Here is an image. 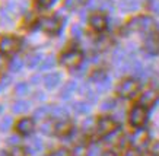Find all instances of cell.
<instances>
[{
	"mask_svg": "<svg viewBox=\"0 0 159 156\" xmlns=\"http://www.w3.org/2000/svg\"><path fill=\"white\" fill-rule=\"evenodd\" d=\"M155 28H156V24L150 16H137L127 24L129 31H140V32H146V34L153 32Z\"/></svg>",
	"mask_w": 159,
	"mask_h": 156,
	"instance_id": "1",
	"label": "cell"
},
{
	"mask_svg": "<svg viewBox=\"0 0 159 156\" xmlns=\"http://www.w3.org/2000/svg\"><path fill=\"white\" fill-rule=\"evenodd\" d=\"M38 26L47 34L57 35L61 31L63 20L60 18H57V16H45V18H41L38 20Z\"/></svg>",
	"mask_w": 159,
	"mask_h": 156,
	"instance_id": "2",
	"label": "cell"
},
{
	"mask_svg": "<svg viewBox=\"0 0 159 156\" xmlns=\"http://www.w3.org/2000/svg\"><path fill=\"white\" fill-rule=\"evenodd\" d=\"M139 88H140L139 80H136V79H125V80H123L118 85L117 93L121 98H131V96H134V93H137Z\"/></svg>",
	"mask_w": 159,
	"mask_h": 156,
	"instance_id": "3",
	"label": "cell"
},
{
	"mask_svg": "<svg viewBox=\"0 0 159 156\" xmlns=\"http://www.w3.org/2000/svg\"><path fill=\"white\" fill-rule=\"evenodd\" d=\"M129 120H130V124L133 127L142 128L146 124V121H148V111H146V108L142 107V105L133 107L130 111V115H129Z\"/></svg>",
	"mask_w": 159,
	"mask_h": 156,
	"instance_id": "4",
	"label": "cell"
},
{
	"mask_svg": "<svg viewBox=\"0 0 159 156\" xmlns=\"http://www.w3.org/2000/svg\"><path fill=\"white\" fill-rule=\"evenodd\" d=\"M83 54L79 50H70L67 53H64L60 59V63L67 69H77L82 64Z\"/></svg>",
	"mask_w": 159,
	"mask_h": 156,
	"instance_id": "5",
	"label": "cell"
},
{
	"mask_svg": "<svg viewBox=\"0 0 159 156\" xmlns=\"http://www.w3.org/2000/svg\"><path fill=\"white\" fill-rule=\"evenodd\" d=\"M22 47V39L18 37H3L0 39V50L3 54H15Z\"/></svg>",
	"mask_w": 159,
	"mask_h": 156,
	"instance_id": "6",
	"label": "cell"
},
{
	"mask_svg": "<svg viewBox=\"0 0 159 156\" xmlns=\"http://www.w3.org/2000/svg\"><path fill=\"white\" fill-rule=\"evenodd\" d=\"M117 128H118V127H117L116 120L111 117H102L101 120L97 123V133L101 137L110 136L111 133H114Z\"/></svg>",
	"mask_w": 159,
	"mask_h": 156,
	"instance_id": "7",
	"label": "cell"
},
{
	"mask_svg": "<svg viewBox=\"0 0 159 156\" xmlns=\"http://www.w3.org/2000/svg\"><path fill=\"white\" fill-rule=\"evenodd\" d=\"M145 50L146 53L152 54V56H155V54L159 53V32H150V34H148V37H146L145 39Z\"/></svg>",
	"mask_w": 159,
	"mask_h": 156,
	"instance_id": "8",
	"label": "cell"
},
{
	"mask_svg": "<svg viewBox=\"0 0 159 156\" xmlns=\"http://www.w3.org/2000/svg\"><path fill=\"white\" fill-rule=\"evenodd\" d=\"M158 98H159V93L155 89H148V91H145V92L142 93L139 102L142 107H152L158 101Z\"/></svg>",
	"mask_w": 159,
	"mask_h": 156,
	"instance_id": "9",
	"label": "cell"
},
{
	"mask_svg": "<svg viewBox=\"0 0 159 156\" xmlns=\"http://www.w3.org/2000/svg\"><path fill=\"white\" fill-rule=\"evenodd\" d=\"M130 143L134 147H142L148 143V131L143 128H139L137 131H134L130 137Z\"/></svg>",
	"mask_w": 159,
	"mask_h": 156,
	"instance_id": "10",
	"label": "cell"
},
{
	"mask_svg": "<svg viewBox=\"0 0 159 156\" xmlns=\"http://www.w3.org/2000/svg\"><path fill=\"white\" fill-rule=\"evenodd\" d=\"M73 133V124L69 120H61L56 124V134L60 137H69Z\"/></svg>",
	"mask_w": 159,
	"mask_h": 156,
	"instance_id": "11",
	"label": "cell"
},
{
	"mask_svg": "<svg viewBox=\"0 0 159 156\" xmlns=\"http://www.w3.org/2000/svg\"><path fill=\"white\" fill-rule=\"evenodd\" d=\"M16 130L22 136H28L34 131V120L32 118H22L18 124H16Z\"/></svg>",
	"mask_w": 159,
	"mask_h": 156,
	"instance_id": "12",
	"label": "cell"
},
{
	"mask_svg": "<svg viewBox=\"0 0 159 156\" xmlns=\"http://www.w3.org/2000/svg\"><path fill=\"white\" fill-rule=\"evenodd\" d=\"M89 24L93 29L97 31V32H101L107 28V25H108V20L104 15H93L91 16V19H89Z\"/></svg>",
	"mask_w": 159,
	"mask_h": 156,
	"instance_id": "13",
	"label": "cell"
},
{
	"mask_svg": "<svg viewBox=\"0 0 159 156\" xmlns=\"http://www.w3.org/2000/svg\"><path fill=\"white\" fill-rule=\"evenodd\" d=\"M61 82V76L58 73H48L44 76V86L47 89H54Z\"/></svg>",
	"mask_w": 159,
	"mask_h": 156,
	"instance_id": "14",
	"label": "cell"
},
{
	"mask_svg": "<svg viewBox=\"0 0 159 156\" xmlns=\"http://www.w3.org/2000/svg\"><path fill=\"white\" fill-rule=\"evenodd\" d=\"M76 89H77V83L75 82V80H70V82H67L61 88V91H60V98H61V99H69Z\"/></svg>",
	"mask_w": 159,
	"mask_h": 156,
	"instance_id": "15",
	"label": "cell"
},
{
	"mask_svg": "<svg viewBox=\"0 0 159 156\" xmlns=\"http://www.w3.org/2000/svg\"><path fill=\"white\" fill-rule=\"evenodd\" d=\"M51 111H53V107H50V105H44V107H39V108L35 109L34 117L37 118V120H43V118L51 117Z\"/></svg>",
	"mask_w": 159,
	"mask_h": 156,
	"instance_id": "16",
	"label": "cell"
},
{
	"mask_svg": "<svg viewBox=\"0 0 159 156\" xmlns=\"http://www.w3.org/2000/svg\"><path fill=\"white\" fill-rule=\"evenodd\" d=\"M139 7V0H120V9L123 12H133Z\"/></svg>",
	"mask_w": 159,
	"mask_h": 156,
	"instance_id": "17",
	"label": "cell"
},
{
	"mask_svg": "<svg viewBox=\"0 0 159 156\" xmlns=\"http://www.w3.org/2000/svg\"><path fill=\"white\" fill-rule=\"evenodd\" d=\"M89 0H64V7L69 10H77L85 6Z\"/></svg>",
	"mask_w": 159,
	"mask_h": 156,
	"instance_id": "18",
	"label": "cell"
},
{
	"mask_svg": "<svg viewBox=\"0 0 159 156\" xmlns=\"http://www.w3.org/2000/svg\"><path fill=\"white\" fill-rule=\"evenodd\" d=\"M43 141L39 140L38 137H34L32 140L29 141L28 147H26V150L29 152V153H37V152H41L43 150Z\"/></svg>",
	"mask_w": 159,
	"mask_h": 156,
	"instance_id": "19",
	"label": "cell"
},
{
	"mask_svg": "<svg viewBox=\"0 0 159 156\" xmlns=\"http://www.w3.org/2000/svg\"><path fill=\"white\" fill-rule=\"evenodd\" d=\"M80 93H82L83 96H86L91 102L97 101V95H95V92L92 91L91 86H89L88 83H85V85H82V86H80Z\"/></svg>",
	"mask_w": 159,
	"mask_h": 156,
	"instance_id": "20",
	"label": "cell"
},
{
	"mask_svg": "<svg viewBox=\"0 0 159 156\" xmlns=\"http://www.w3.org/2000/svg\"><path fill=\"white\" fill-rule=\"evenodd\" d=\"M28 108H29V104L26 102V101H22V99H19V101H16V102L13 104L12 111H13L15 114H22V112L28 111Z\"/></svg>",
	"mask_w": 159,
	"mask_h": 156,
	"instance_id": "21",
	"label": "cell"
},
{
	"mask_svg": "<svg viewBox=\"0 0 159 156\" xmlns=\"http://www.w3.org/2000/svg\"><path fill=\"white\" fill-rule=\"evenodd\" d=\"M72 107H73V109H75V112H77V114H86V112L91 109V105H89V102H82V101L75 102Z\"/></svg>",
	"mask_w": 159,
	"mask_h": 156,
	"instance_id": "22",
	"label": "cell"
},
{
	"mask_svg": "<svg viewBox=\"0 0 159 156\" xmlns=\"http://www.w3.org/2000/svg\"><path fill=\"white\" fill-rule=\"evenodd\" d=\"M43 56L41 54H32V56H29L28 59H26V64H28L31 69L34 67H38V64L43 61Z\"/></svg>",
	"mask_w": 159,
	"mask_h": 156,
	"instance_id": "23",
	"label": "cell"
},
{
	"mask_svg": "<svg viewBox=\"0 0 159 156\" xmlns=\"http://www.w3.org/2000/svg\"><path fill=\"white\" fill-rule=\"evenodd\" d=\"M51 117L66 120V117H67V109H66V108H63V107H53V111H51Z\"/></svg>",
	"mask_w": 159,
	"mask_h": 156,
	"instance_id": "24",
	"label": "cell"
},
{
	"mask_svg": "<svg viewBox=\"0 0 159 156\" xmlns=\"http://www.w3.org/2000/svg\"><path fill=\"white\" fill-rule=\"evenodd\" d=\"M105 79H108V76H107V73L104 72V70H97V72H93L91 76V82L93 83H101L104 82Z\"/></svg>",
	"mask_w": 159,
	"mask_h": 156,
	"instance_id": "25",
	"label": "cell"
},
{
	"mask_svg": "<svg viewBox=\"0 0 159 156\" xmlns=\"http://www.w3.org/2000/svg\"><path fill=\"white\" fill-rule=\"evenodd\" d=\"M39 130H41V133H44V134H51V133H56V126H54L51 121H45L44 124H41Z\"/></svg>",
	"mask_w": 159,
	"mask_h": 156,
	"instance_id": "26",
	"label": "cell"
},
{
	"mask_svg": "<svg viewBox=\"0 0 159 156\" xmlns=\"http://www.w3.org/2000/svg\"><path fill=\"white\" fill-rule=\"evenodd\" d=\"M73 156H89V149L85 145H77L73 149Z\"/></svg>",
	"mask_w": 159,
	"mask_h": 156,
	"instance_id": "27",
	"label": "cell"
},
{
	"mask_svg": "<svg viewBox=\"0 0 159 156\" xmlns=\"http://www.w3.org/2000/svg\"><path fill=\"white\" fill-rule=\"evenodd\" d=\"M54 64H56V60H54L53 56H48V57H45L43 60V63H41V70H48V69H53Z\"/></svg>",
	"mask_w": 159,
	"mask_h": 156,
	"instance_id": "28",
	"label": "cell"
},
{
	"mask_svg": "<svg viewBox=\"0 0 159 156\" xmlns=\"http://www.w3.org/2000/svg\"><path fill=\"white\" fill-rule=\"evenodd\" d=\"M116 105H117L116 99H105L101 104V111H111V109L116 108Z\"/></svg>",
	"mask_w": 159,
	"mask_h": 156,
	"instance_id": "29",
	"label": "cell"
},
{
	"mask_svg": "<svg viewBox=\"0 0 159 156\" xmlns=\"http://www.w3.org/2000/svg\"><path fill=\"white\" fill-rule=\"evenodd\" d=\"M82 127H83V131H91L92 128H97V126H95V120H93L92 117L86 118V120L83 121Z\"/></svg>",
	"mask_w": 159,
	"mask_h": 156,
	"instance_id": "30",
	"label": "cell"
},
{
	"mask_svg": "<svg viewBox=\"0 0 159 156\" xmlns=\"http://www.w3.org/2000/svg\"><path fill=\"white\" fill-rule=\"evenodd\" d=\"M111 86V82H110V79H105L104 82L101 83H97V92L98 93H102V92H105V91H108Z\"/></svg>",
	"mask_w": 159,
	"mask_h": 156,
	"instance_id": "31",
	"label": "cell"
},
{
	"mask_svg": "<svg viewBox=\"0 0 159 156\" xmlns=\"http://www.w3.org/2000/svg\"><path fill=\"white\" fill-rule=\"evenodd\" d=\"M15 91H16V95L22 96V95H25V93L28 92V85H26L25 82L18 83V85H16V88H15Z\"/></svg>",
	"mask_w": 159,
	"mask_h": 156,
	"instance_id": "32",
	"label": "cell"
},
{
	"mask_svg": "<svg viewBox=\"0 0 159 156\" xmlns=\"http://www.w3.org/2000/svg\"><path fill=\"white\" fill-rule=\"evenodd\" d=\"M22 66H24V61H22V60H20V59H15L13 61L10 63V70L16 73V72H19L20 69H22Z\"/></svg>",
	"mask_w": 159,
	"mask_h": 156,
	"instance_id": "33",
	"label": "cell"
},
{
	"mask_svg": "<svg viewBox=\"0 0 159 156\" xmlns=\"http://www.w3.org/2000/svg\"><path fill=\"white\" fill-rule=\"evenodd\" d=\"M10 126H12V118H10V117H5L2 121H0V130H2V131L9 130Z\"/></svg>",
	"mask_w": 159,
	"mask_h": 156,
	"instance_id": "34",
	"label": "cell"
},
{
	"mask_svg": "<svg viewBox=\"0 0 159 156\" xmlns=\"http://www.w3.org/2000/svg\"><path fill=\"white\" fill-rule=\"evenodd\" d=\"M10 156H28V152L24 147H13L12 152H10Z\"/></svg>",
	"mask_w": 159,
	"mask_h": 156,
	"instance_id": "35",
	"label": "cell"
},
{
	"mask_svg": "<svg viewBox=\"0 0 159 156\" xmlns=\"http://www.w3.org/2000/svg\"><path fill=\"white\" fill-rule=\"evenodd\" d=\"M101 9L108 10V12H112V10H114V3H112V0H102L101 2Z\"/></svg>",
	"mask_w": 159,
	"mask_h": 156,
	"instance_id": "36",
	"label": "cell"
},
{
	"mask_svg": "<svg viewBox=\"0 0 159 156\" xmlns=\"http://www.w3.org/2000/svg\"><path fill=\"white\" fill-rule=\"evenodd\" d=\"M72 35L75 37V38H80V37L83 35L82 26H80V25H73L72 26Z\"/></svg>",
	"mask_w": 159,
	"mask_h": 156,
	"instance_id": "37",
	"label": "cell"
},
{
	"mask_svg": "<svg viewBox=\"0 0 159 156\" xmlns=\"http://www.w3.org/2000/svg\"><path fill=\"white\" fill-rule=\"evenodd\" d=\"M150 10L156 15H159V0H152L150 2Z\"/></svg>",
	"mask_w": 159,
	"mask_h": 156,
	"instance_id": "38",
	"label": "cell"
},
{
	"mask_svg": "<svg viewBox=\"0 0 159 156\" xmlns=\"http://www.w3.org/2000/svg\"><path fill=\"white\" fill-rule=\"evenodd\" d=\"M35 2H37V5L39 7H48V6L53 5L54 0H35Z\"/></svg>",
	"mask_w": 159,
	"mask_h": 156,
	"instance_id": "39",
	"label": "cell"
},
{
	"mask_svg": "<svg viewBox=\"0 0 159 156\" xmlns=\"http://www.w3.org/2000/svg\"><path fill=\"white\" fill-rule=\"evenodd\" d=\"M50 156H70V153H69L66 149H58V150L53 152Z\"/></svg>",
	"mask_w": 159,
	"mask_h": 156,
	"instance_id": "40",
	"label": "cell"
},
{
	"mask_svg": "<svg viewBox=\"0 0 159 156\" xmlns=\"http://www.w3.org/2000/svg\"><path fill=\"white\" fill-rule=\"evenodd\" d=\"M6 67H7V60H6V57L3 54H0V72L6 70Z\"/></svg>",
	"mask_w": 159,
	"mask_h": 156,
	"instance_id": "41",
	"label": "cell"
},
{
	"mask_svg": "<svg viewBox=\"0 0 159 156\" xmlns=\"http://www.w3.org/2000/svg\"><path fill=\"white\" fill-rule=\"evenodd\" d=\"M10 80H12V79H10L9 76H7V78H5V79H2V80H0V91L7 88V86L10 85Z\"/></svg>",
	"mask_w": 159,
	"mask_h": 156,
	"instance_id": "42",
	"label": "cell"
},
{
	"mask_svg": "<svg viewBox=\"0 0 159 156\" xmlns=\"http://www.w3.org/2000/svg\"><path fill=\"white\" fill-rule=\"evenodd\" d=\"M124 156H140V153H139V150H136V149H130V150L125 152Z\"/></svg>",
	"mask_w": 159,
	"mask_h": 156,
	"instance_id": "43",
	"label": "cell"
},
{
	"mask_svg": "<svg viewBox=\"0 0 159 156\" xmlns=\"http://www.w3.org/2000/svg\"><path fill=\"white\" fill-rule=\"evenodd\" d=\"M98 155H99V149L97 146H92L89 149V156H98Z\"/></svg>",
	"mask_w": 159,
	"mask_h": 156,
	"instance_id": "44",
	"label": "cell"
},
{
	"mask_svg": "<svg viewBox=\"0 0 159 156\" xmlns=\"http://www.w3.org/2000/svg\"><path fill=\"white\" fill-rule=\"evenodd\" d=\"M18 140H19L18 137L12 136V137H9V139H7V143H9V145H16V143H18Z\"/></svg>",
	"mask_w": 159,
	"mask_h": 156,
	"instance_id": "45",
	"label": "cell"
},
{
	"mask_svg": "<svg viewBox=\"0 0 159 156\" xmlns=\"http://www.w3.org/2000/svg\"><path fill=\"white\" fill-rule=\"evenodd\" d=\"M152 150H153L155 155H159V141H158V143H156V145L153 146V149H152Z\"/></svg>",
	"mask_w": 159,
	"mask_h": 156,
	"instance_id": "46",
	"label": "cell"
},
{
	"mask_svg": "<svg viewBox=\"0 0 159 156\" xmlns=\"http://www.w3.org/2000/svg\"><path fill=\"white\" fill-rule=\"evenodd\" d=\"M31 82H32V83H38L39 82V76H38V74L32 76V78H31Z\"/></svg>",
	"mask_w": 159,
	"mask_h": 156,
	"instance_id": "47",
	"label": "cell"
},
{
	"mask_svg": "<svg viewBox=\"0 0 159 156\" xmlns=\"http://www.w3.org/2000/svg\"><path fill=\"white\" fill-rule=\"evenodd\" d=\"M101 156H116L114 155V152H111V150H108V152H104Z\"/></svg>",
	"mask_w": 159,
	"mask_h": 156,
	"instance_id": "48",
	"label": "cell"
},
{
	"mask_svg": "<svg viewBox=\"0 0 159 156\" xmlns=\"http://www.w3.org/2000/svg\"><path fill=\"white\" fill-rule=\"evenodd\" d=\"M0 156H7L6 153H3V152H0Z\"/></svg>",
	"mask_w": 159,
	"mask_h": 156,
	"instance_id": "49",
	"label": "cell"
},
{
	"mask_svg": "<svg viewBox=\"0 0 159 156\" xmlns=\"http://www.w3.org/2000/svg\"><path fill=\"white\" fill-rule=\"evenodd\" d=\"M2 111H3V107H2V105H0V112H2Z\"/></svg>",
	"mask_w": 159,
	"mask_h": 156,
	"instance_id": "50",
	"label": "cell"
}]
</instances>
